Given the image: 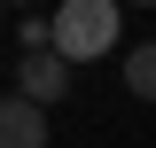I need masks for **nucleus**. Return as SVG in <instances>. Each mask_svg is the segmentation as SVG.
Wrapping results in <instances>:
<instances>
[{
	"label": "nucleus",
	"instance_id": "nucleus-1",
	"mask_svg": "<svg viewBox=\"0 0 156 148\" xmlns=\"http://www.w3.org/2000/svg\"><path fill=\"white\" fill-rule=\"evenodd\" d=\"M117 39H125L117 0H62L55 8V55L62 62H94V55H109Z\"/></svg>",
	"mask_w": 156,
	"mask_h": 148
},
{
	"label": "nucleus",
	"instance_id": "nucleus-2",
	"mask_svg": "<svg viewBox=\"0 0 156 148\" xmlns=\"http://www.w3.org/2000/svg\"><path fill=\"white\" fill-rule=\"evenodd\" d=\"M16 93L39 101V109H55L62 93H70V62H62V55H23L16 62Z\"/></svg>",
	"mask_w": 156,
	"mask_h": 148
},
{
	"label": "nucleus",
	"instance_id": "nucleus-3",
	"mask_svg": "<svg viewBox=\"0 0 156 148\" xmlns=\"http://www.w3.org/2000/svg\"><path fill=\"white\" fill-rule=\"evenodd\" d=\"M0 148H47V109L23 93H0Z\"/></svg>",
	"mask_w": 156,
	"mask_h": 148
},
{
	"label": "nucleus",
	"instance_id": "nucleus-4",
	"mask_svg": "<svg viewBox=\"0 0 156 148\" xmlns=\"http://www.w3.org/2000/svg\"><path fill=\"white\" fill-rule=\"evenodd\" d=\"M125 93L133 101H156V39H140L133 55H125Z\"/></svg>",
	"mask_w": 156,
	"mask_h": 148
}]
</instances>
